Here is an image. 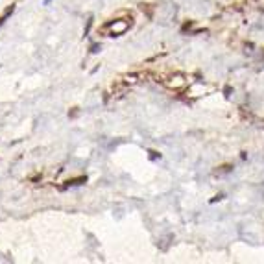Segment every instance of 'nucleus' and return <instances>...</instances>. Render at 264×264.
I'll return each instance as SVG.
<instances>
[{"mask_svg": "<svg viewBox=\"0 0 264 264\" xmlns=\"http://www.w3.org/2000/svg\"><path fill=\"white\" fill-rule=\"evenodd\" d=\"M131 26H133L131 15L126 17V19H115V20L111 19V20H107L103 26L98 28V33H107L109 37H120V35H124Z\"/></svg>", "mask_w": 264, "mask_h": 264, "instance_id": "1", "label": "nucleus"}, {"mask_svg": "<svg viewBox=\"0 0 264 264\" xmlns=\"http://www.w3.org/2000/svg\"><path fill=\"white\" fill-rule=\"evenodd\" d=\"M164 85H166L168 89L179 91V89H183V87L187 85V80H185V76H183V74H172L168 80H164Z\"/></svg>", "mask_w": 264, "mask_h": 264, "instance_id": "2", "label": "nucleus"}, {"mask_svg": "<svg viewBox=\"0 0 264 264\" xmlns=\"http://www.w3.org/2000/svg\"><path fill=\"white\" fill-rule=\"evenodd\" d=\"M13 11H15V4H9V6H7L4 11H2V15H0V28L6 24V20L13 15Z\"/></svg>", "mask_w": 264, "mask_h": 264, "instance_id": "3", "label": "nucleus"}, {"mask_svg": "<svg viewBox=\"0 0 264 264\" xmlns=\"http://www.w3.org/2000/svg\"><path fill=\"white\" fill-rule=\"evenodd\" d=\"M87 181V176H81V177H76V179H67L63 187H59L61 190H65V188H68V187H76V185H83V183Z\"/></svg>", "mask_w": 264, "mask_h": 264, "instance_id": "4", "label": "nucleus"}, {"mask_svg": "<svg viewBox=\"0 0 264 264\" xmlns=\"http://www.w3.org/2000/svg\"><path fill=\"white\" fill-rule=\"evenodd\" d=\"M92 24H94V19L91 17V19L87 20V26H85V30H83V33H85V37L89 35V32H91V28H92Z\"/></svg>", "mask_w": 264, "mask_h": 264, "instance_id": "5", "label": "nucleus"}, {"mask_svg": "<svg viewBox=\"0 0 264 264\" xmlns=\"http://www.w3.org/2000/svg\"><path fill=\"white\" fill-rule=\"evenodd\" d=\"M102 50V44H98V42H94V44H91V54H98Z\"/></svg>", "mask_w": 264, "mask_h": 264, "instance_id": "6", "label": "nucleus"}, {"mask_svg": "<svg viewBox=\"0 0 264 264\" xmlns=\"http://www.w3.org/2000/svg\"><path fill=\"white\" fill-rule=\"evenodd\" d=\"M50 2H52V0H42V4H44V6H48Z\"/></svg>", "mask_w": 264, "mask_h": 264, "instance_id": "7", "label": "nucleus"}]
</instances>
